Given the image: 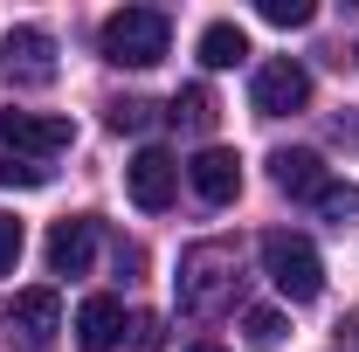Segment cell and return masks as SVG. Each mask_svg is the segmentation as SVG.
Returning a JSON list of instances; mask_svg holds the SVG:
<instances>
[{"instance_id":"22","label":"cell","mask_w":359,"mask_h":352,"mask_svg":"<svg viewBox=\"0 0 359 352\" xmlns=\"http://www.w3.org/2000/svg\"><path fill=\"white\" fill-rule=\"evenodd\" d=\"M187 352H222V346H187Z\"/></svg>"},{"instance_id":"2","label":"cell","mask_w":359,"mask_h":352,"mask_svg":"<svg viewBox=\"0 0 359 352\" xmlns=\"http://www.w3.org/2000/svg\"><path fill=\"white\" fill-rule=\"evenodd\" d=\"M166 42H173V21L159 7H118L104 21V35H97L104 62H118V69H152L166 55Z\"/></svg>"},{"instance_id":"4","label":"cell","mask_w":359,"mask_h":352,"mask_svg":"<svg viewBox=\"0 0 359 352\" xmlns=\"http://www.w3.org/2000/svg\"><path fill=\"white\" fill-rule=\"evenodd\" d=\"M0 69H7V83H14V90L55 83V35H48V28H7V42H0Z\"/></svg>"},{"instance_id":"8","label":"cell","mask_w":359,"mask_h":352,"mask_svg":"<svg viewBox=\"0 0 359 352\" xmlns=\"http://www.w3.org/2000/svg\"><path fill=\"white\" fill-rule=\"evenodd\" d=\"M7 325H14V339H21V346L28 352H42L48 339H55V332H62V297H55V290H14V304H7Z\"/></svg>"},{"instance_id":"12","label":"cell","mask_w":359,"mask_h":352,"mask_svg":"<svg viewBox=\"0 0 359 352\" xmlns=\"http://www.w3.org/2000/svg\"><path fill=\"white\" fill-rule=\"evenodd\" d=\"M269 180H276L290 201H318L332 173H325V159H318V152H276V159H269Z\"/></svg>"},{"instance_id":"6","label":"cell","mask_w":359,"mask_h":352,"mask_svg":"<svg viewBox=\"0 0 359 352\" xmlns=\"http://www.w3.org/2000/svg\"><path fill=\"white\" fill-rule=\"evenodd\" d=\"M69 118H42V111H0V152H28V159H55L69 152Z\"/></svg>"},{"instance_id":"14","label":"cell","mask_w":359,"mask_h":352,"mask_svg":"<svg viewBox=\"0 0 359 352\" xmlns=\"http://www.w3.org/2000/svg\"><path fill=\"white\" fill-rule=\"evenodd\" d=\"M166 118H173L180 132H215V118H222V104H215V97H208L201 83H187V90L173 97V104H166Z\"/></svg>"},{"instance_id":"18","label":"cell","mask_w":359,"mask_h":352,"mask_svg":"<svg viewBox=\"0 0 359 352\" xmlns=\"http://www.w3.org/2000/svg\"><path fill=\"white\" fill-rule=\"evenodd\" d=\"M21 249H28V228L14 215H0V276H14V263H21Z\"/></svg>"},{"instance_id":"11","label":"cell","mask_w":359,"mask_h":352,"mask_svg":"<svg viewBox=\"0 0 359 352\" xmlns=\"http://www.w3.org/2000/svg\"><path fill=\"white\" fill-rule=\"evenodd\" d=\"M125 339V304L118 297H83L76 304V346L83 352H118Z\"/></svg>"},{"instance_id":"20","label":"cell","mask_w":359,"mask_h":352,"mask_svg":"<svg viewBox=\"0 0 359 352\" xmlns=\"http://www.w3.org/2000/svg\"><path fill=\"white\" fill-rule=\"evenodd\" d=\"M125 332H132L125 352H166V325H159V318H132Z\"/></svg>"},{"instance_id":"19","label":"cell","mask_w":359,"mask_h":352,"mask_svg":"<svg viewBox=\"0 0 359 352\" xmlns=\"http://www.w3.org/2000/svg\"><path fill=\"white\" fill-rule=\"evenodd\" d=\"M48 166H35V159H14V152H0V187H42Z\"/></svg>"},{"instance_id":"3","label":"cell","mask_w":359,"mask_h":352,"mask_svg":"<svg viewBox=\"0 0 359 352\" xmlns=\"http://www.w3.org/2000/svg\"><path fill=\"white\" fill-rule=\"evenodd\" d=\"M263 269L290 304H311L318 290H325V263H318L311 235H297V228H269L263 235Z\"/></svg>"},{"instance_id":"16","label":"cell","mask_w":359,"mask_h":352,"mask_svg":"<svg viewBox=\"0 0 359 352\" xmlns=\"http://www.w3.org/2000/svg\"><path fill=\"white\" fill-rule=\"evenodd\" d=\"M242 332H249V346H256V352H276V346H283V311H249Z\"/></svg>"},{"instance_id":"15","label":"cell","mask_w":359,"mask_h":352,"mask_svg":"<svg viewBox=\"0 0 359 352\" xmlns=\"http://www.w3.org/2000/svg\"><path fill=\"white\" fill-rule=\"evenodd\" d=\"M311 208L332 215V221H359V187H353V180H325V194H318Z\"/></svg>"},{"instance_id":"1","label":"cell","mask_w":359,"mask_h":352,"mask_svg":"<svg viewBox=\"0 0 359 352\" xmlns=\"http://www.w3.org/2000/svg\"><path fill=\"white\" fill-rule=\"evenodd\" d=\"M180 311L187 318H215V311H228V297H235V249L228 242H194L187 256H180Z\"/></svg>"},{"instance_id":"21","label":"cell","mask_w":359,"mask_h":352,"mask_svg":"<svg viewBox=\"0 0 359 352\" xmlns=\"http://www.w3.org/2000/svg\"><path fill=\"white\" fill-rule=\"evenodd\" d=\"M145 125H152V104H138V97L111 104V132H145Z\"/></svg>"},{"instance_id":"10","label":"cell","mask_w":359,"mask_h":352,"mask_svg":"<svg viewBox=\"0 0 359 352\" xmlns=\"http://www.w3.org/2000/svg\"><path fill=\"white\" fill-rule=\"evenodd\" d=\"M187 180H194V194H201L208 208H228V201L242 194V159H235L228 145H208V152L187 166Z\"/></svg>"},{"instance_id":"7","label":"cell","mask_w":359,"mask_h":352,"mask_svg":"<svg viewBox=\"0 0 359 352\" xmlns=\"http://www.w3.org/2000/svg\"><path fill=\"white\" fill-rule=\"evenodd\" d=\"M125 194H132L145 215H166V208H173V194H180V166L159 152V145H145L132 166H125Z\"/></svg>"},{"instance_id":"5","label":"cell","mask_w":359,"mask_h":352,"mask_svg":"<svg viewBox=\"0 0 359 352\" xmlns=\"http://www.w3.org/2000/svg\"><path fill=\"white\" fill-rule=\"evenodd\" d=\"M249 104L263 111V118H290V111H304L311 104V69L304 62H290V55H276L256 69V83H249Z\"/></svg>"},{"instance_id":"13","label":"cell","mask_w":359,"mask_h":352,"mask_svg":"<svg viewBox=\"0 0 359 352\" xmlns=\"http://www.w3.org/2000/svg\"><path fill=\"white\" fill-rule=\"evenodd\" d=\"M201 62H208V69H235V62H249V35H242L235 21L201 28Z\"/></svg>"},{"instance_id":"9","label":"cell","mask_w":359,"mask_h":352,"mask_svg":"<svg viewBox=\"0 0 359 352\" xmlns=\"http://www.w3.org/2000/svg\"><path fill=\"white\" fill-rule=\"evenodd\" d=\"M90 263H97V221H83V215L55 221L48 228V269L55 276H83Z\"/></svg>"},{"instance_id":"17","label":"cell","mask_w":359,"mask_h":352,"mask_svg":"<svg viewBox=\"0 0 359 352\" xmlns=\"http://www.w3.org/2000/svg\"><path fill=\"white\" fill-rule=\"evenodd\" d=\"M256 14H263L269 28H304V21H311L318 7H311V0H263Z\"/></svg>"}]
</instances>
